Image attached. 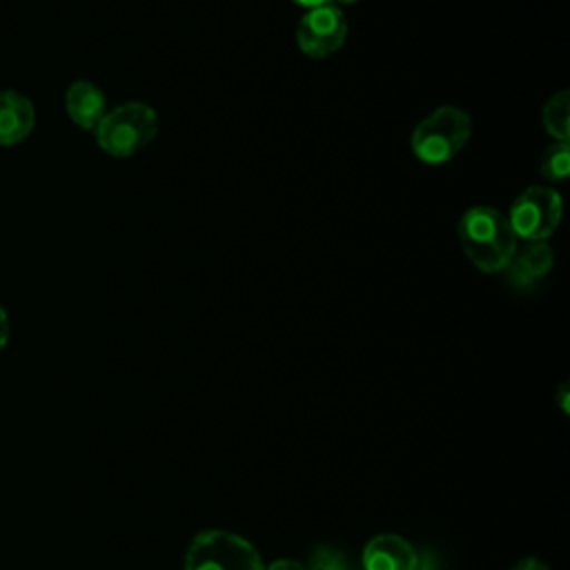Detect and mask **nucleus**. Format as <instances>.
<instances>
[{
  "label": "nucleus",
  "mask_w": 570,
  "mask_h": 570,
  "mask_svg": "<svg viewBox=\"0 0 570 570\" xmlns=\"http://www.w3.org/2000/svg\"><path fill=\"white\" fill-rule=\"evenodd\" d=\"M456 238L465 258L485 274H501L519 247L505 214L490 205L465 209L456 223Z\"/></svg>",
  "instance_id": "f257e3e1"
},
{
  "label": "nucleus",
  "mask_w": 570,
  "mask_h": 570,
  "mask_svg": "<svg viewBox=\"0 0 570 570\" xmlns=\"http://www.w3.org/2000/svg\"><path fill=\"white\" fill-rule=\"evenodd\" d=\"M472 136V118L454 105H441L423 116L410 134L412 154L425 165H445L456 158Z\"/></svg>",
  "instance_id": "f03ea898"
},
{
  "label": "nucleus",
  "mask_w": 570,
  "mask_h": 570,
  "mask_svg": "<svg viewBox=\"0 0 570 570\" xmlns=\"http://www.w3.org/2000/svg\"><path fill=\"white\" fill-rule=\"evenodd\" d=\"M158 134V114L140 100L122 102L107 109L100 125L94 129L100 151L111 158H131L142 151Z\"/></svg>",
  "instance_id": "7ed1b4c3"
},
{
  "label": "nucleus",
  "mask_w": 570,
  "mask_h": 570,
  "mask_svg": "<svg viewBox=\"0 0 570 570\" xmlns=\"http://www.w3.org/2000/svg\"><path fill=\"white\" fill-rule=\"evenodd\" d=\"M563 216V198L552 185H530L510 205L505 218L519 243L548 240Z\"/></svg>",
  "instance_id": "20e7f679"
},
{
  "label": "nucleus",
  "mask_w": 570,
  "mask_h": 570,
  "mask_svg": "<svg viewBox=\"0 0 570 570\" xmlns=\"http://www.w3.org/2000/svg\"><path fill=\"white\" fill-rule=\"evenodd\" d=\"M185 570H265V566L247 539L225 530H207L189 543Z\"/></svg>",
  "instance_id": "39448f33"
},
{
  "label": "nucleus",
  "mask_w": 570,
  "mask_h": 570,
  "mask_svg": "<svg viewBox=\"0 0 570 570\" xmlns=\"http://www.w3.org/2000/svg\"><path fill=\"white\" fill-rule=\"evenodd\" d=\"M347 40V20L336 4L305 9L296 24V47L312 60H325Z\"/></svg>",
  "instance_id": "423d86ee"
},
{
  "label": "nucleus",
  "mask_w": 570,
  "mask_h": 570,
  "mask_svg": "<svg viewBox=\"0 0 570 570\" xmlns=\"http://www.w3.org/2000/svg\"><path fill=\"white\" fill-rule=\"evenodd\" d=\"M552 265H554V252L548 245V240L519 243L503 274L514 289H528V287H534L539 281H543L550 274Z\"/></svg>",
  "instance_id": "0eeeda50"
},
{
  "label": "nucleus",
  "mask_w": 570,
  "mask_h": 570,
  "mask_svg": "<svg viewBox=\"0 0 570 570\" xmlns=\"http://www.w3.org/2000/svg\"><path fill=\"white\" fill-rule=\"evenodd\" d=\"M363 570H425V561L399 534H376L363 550Z\"/></svg>",
  "instance_id": "6e6552de"
},
{
  "label": "nucleus",
  "mask_w": 570,
  "mask_h": 570,
  "mask_svg": "<svg viewBox=\"0 0 570 570\" xmlns=\"http://www.w3.org/2000/svg\"><path fill=\"white\" fill-rule=\"evenodd\" d=\"M36 125L33 102L13 89L0 91V145L11 147L29 138Z\"/></svg>",
  "instance_id": "1a4fd4ad"
},
{
  "label": "nucleus",
  "mask_w": 570,
  "mask_h": 570,
  "mask_svg": "<svg viewBox=\"0 0 570 570\" xmlns=\"http://www.w3.org/2000/svg\"><path fill=\"white\" fill-rule=\"evenodd\" d=\"M65 109L73 125L94 131L107 114V98L91 80H76L65 94Z\"/></svg>",
  "instance_id": "9d476101"
},
{
  "label": "nucleus",
  "mask_w": 570,
  "mask_h": 570,
  "mask_svg": "<svg viewBox=\"0 0 570 570\" xmlns=\"http://www.w3.org/2000/svg\"><path fill=\"white\" fill-rule=\"evenodd\" d=\"M541 125L552 140L570 142V91L552 94L541 109Z\"/></svg>",
  "instance_id": "9b49d317"
},
{
  "label": "nucleus",
  "mask_w": 570,
  "mask_h": 570,
  "mask_svg": "<svg viewBox=\"0 0 570 570\" xmlns=\"http://www.w3.org/2000/svg\"><path fill=\"white\" fill-rule=\"evenodd\" d=\"M539 174L550 183H563L570 174V142H559L552 140L539 158Z\"/></svg>",
  "instance_id": "f8f14e48"
},
{
  "label": "nucleus",
  "mask_w": 570,
  "mask_h": 570,
  "mask_svg": "<svg viewBox=\"0 0 570 570\" xmlns=\"http://www.w3.org/2000/svg\"><path fill=\"white\" fill-rule=\"evenodd\" d=\"M307 570H347V563H345L343 552L323 546V548L314 550Z\"/></svg>",
  "instance_id": "ddd939ff"
},
{
  "label": "nucleus",
  "mask_w": 570,
  "mask_h": 570,
  "mask_svg": "<svg viewBox=\"0 0 570 570\" xmlns=\"http://www.w3.org/2000/svg\"><path fill=\"white\" fill-rule=\"evenodd\" d=\"M512 570H548V566L537 557H523L512 566Z\"/></svg>",
  "instance_id": "4468645a"
},
{
  "label": "nucleus",
  "mask_w": 570,
  "mask_h": 570,
  "mask_svg": "<svg viewBox=\"0 0 570 570\" xmlns=\"http://www.w3.org/2000/svg\"><path fill=\"white\" fill-rule=\"evenodd\" d=\"M7 343H9V316L0 305V352L4 350Z\"/></svg>",
  "instance_id": "2eb2a0df"
},
{
  "label": "nucleus",
  "mask_w": 570,
  "mask_h": 570,
  "mask_svg": "<svg viewBox=\"0 0 570 570\" xmlns=\"http://www.w3.org/2000/svg\"><path fill=\"white\" fill-rule=\"evenodd\" d=\"M267 570H307V568L301 566L298 561H292V559H278Z\"/></svg>",
  "instance_id": "dca6fc26"
},
{
  "label": "nucleus",
  "mask_w": 570,
  "mask_h": 570,
  "mask_svg": "<svg viewBox=\"0 0 570 570\" xmlns=\"http://www.w3.org/2000/svg\"><path fill=\"white\" fill-rule=\"evenodd\" d=\"M303 9H312V7H321V4H330V0H289Z\"/></svg>",
  "instance_id": "f3484780"
},
{
  "label": "nucleus",
  "mask_w": 570,
  "mask_h": 570,
  "mask_svg": "<svg viewBox=\"0 0 570 570\" xmlns=\"http://www.w3.org/2000/svg\"><path fill=\"white\" fill-rule=\"evenodd\" d=\"M559 396H561V410H563V412H568V403H566L568 387H566V385H561V387H559Z\"/></svg>",
  "instance_id": "a211bd4d"
},
{
  "label": "nucleus",
  "mask_w": 570,
  "mask_h": 570,
  "mask_svg": "<svg viewBox=\"0 0 570 570\" xmlns=\"http://www.w3.org/2000/svg\"><path fill=\"white\" fill-rule=\"evenodd\" d=\"M358 0H330V4H336V7H347V4H354Z\"/></svg>",
  "instance_id": "6ab92c4d"
},
{
  "label": "nucleus",
  "mask_w": 570,
  "mask_h": 570,
  "mask_svg": "<svg viewBox=\"0 0 570 570\" xmlns=\"http://www.w3.org/2000/svg\"><path fill=\"white\" fill-rule=\"evenodd\" d=\"M347 570H350V568H347Z\"/></svg>",
  "instance_id": "aec40b11"
}]
</instances>
